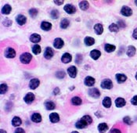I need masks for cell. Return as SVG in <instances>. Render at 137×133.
I'll list each match as a JSON object with an SVG mask.
<instances>
[{"instance_id":"cell-1","label":"cell","mask_w":137,"mask_h":133,"mask_svg":"<svg viewBox=\"0 0 137 133\" xmlns=\"http://www.w3.org/2000/svg\"><path fill=\"white\" fill-rule=\"evenodd\" d=\"M32 59V56L28 53H24L21 55L20 57V60L22 64H28L31 62Z\"/></svg>"},{"instance_id":"cell-2","label":"cell","mask_w":137,"mask_h":133,"mask_svg":"<svg viewBox=\"0 0 137 133\" xmlns=\"http://www.w3.org/2000/svg\"><path fill=\"white\" fill-rule=\"evenodd\" d=\"M4 56H5L6 58H9V59H11V58H14L15 56H16V51H15L14 49L9 47V48H7V49H5Z\"/></svg>"},{"instance_id":"cell-3","label":"cell","mask_w":137,"mask_h":133,"mask_svg":"<svg viewBox=\"0 0 137 133\" xmlns=\"http://www.w3.org/2000/svg\"><path fill=\"white\" fill-rule=\"evenodd\" d=\"M121 13L123 15V16H125V17H130L132 14H133V10L131 8H129V6H123L121 8Z\"/></svg>"},{"instance_id":"cell-4","label":"cell","mask_w":137,"mask_h":133,"mask_svg":"<svg viewBox=\"0 0 137 133\" xmlns=\"http://www.w3.org/2000/svg\"><path fill=\"white\" fill-rule=\"evenodd\" d=\"M53 55H54L53 49L52 48H50V47H47L45 49V53H44L45 58L47 59V60H49V59H51L53 57Z\"/></svg>"},{"instance_id":"cell-5","label":"cell","mask_w":137,"mask_h":133,"mask_svg":"<svg viewBox=\"0 0 137 133\" xmlns=\"http://www.w3.org/2000/svg\"><path fill=\"white\" fill-rule=\"evenodd\" d=\"M112 86H113V84L110 79H104L101 82V87L105 89H110Z\"/></svg>"},{"instance_id":"cell-6","label":"cell","mask_w":137,"mask_h":133,"mask_svg":"<svg viewBox=\"0 0 137 133\" xmlns=\"http://www.w3.org/2000/svg\"><path fill=\"white\" fill-rule=\"evenodd\" d=\"M89 95L91 97H93V98H99L100 96V93L97 89L93 88V89H90L89 90Z\"/></svg>"},{"instance_id":"cell-7","label":"cell","mask_w":137,"mask_h":133,"mask_svg":"<svg viewBox=\"0 0 137 133\" xmlns=\"http://www.w3.org/2000/svg\"><path fill=\"white\" fill-rule=\"evenodd\" d=\"M64 9L68 14H73V13H74L76 12V8H75L73 5H71V4H68V5H66V6L64 7Z\"/></svg>"},{"instance_id":"cell-8","label":"cell","mask_w":137,"mask_h":133,"mask_svg":"<svg viewBox=\"0 0 137 133\" xmlns=\"http://www.w3.org/2000/svg\"><path fill=\"white\" fill-rule=\"evenodd\" d=\"M64 41L63 39L60 38H57L54 40V43H53V45L56 49H61L63 46H64Z\"/></svg>"},{"instance_id":"cell-9","label":"cell","mask_w":137,"mask_h":133,"mask_svg":"<svg viewBox=\"0 0 137 133\" xmlns=\"http://www.w3.org/2000/svg\"><path fill=\"white\" fill-rule=\"evenodd\" d=\"M39 84H40V81H39L38 79H37V78H33V79H32V80L30 81L29 87H30V89H35L36 88L38 87Z\"/></svg>"},{"instance_id":"cell-10","label":"cell","mask_w":137,"mask_h":133,"mask_svg":"<svg viewBox=\"0 0 137 133\" xmlns=\"http://www.w3.org/2000/svg\"><path fill=\"white\" fill-rule=\"evenodd\" d=\"M68 73L69 76L72 78H74L77 75V68L74 66H71L68 69Z\"/></svg>"},{"instance_id":"cell-11","label":"cell","mask_w":137,"mask_h":133,"mask_svg":"<svg viewBox=\"0 0 137 133\" xmlns=\"http://www.w3.org/2000/svg\"><path fill=\"white\" fill-rule=\"evenodd\" d=\"M16 21H17V22L18 24H20V25H24V24H25V23H26V21H27V18H26L25 16L20 14V15H18V16L17 17Z\"/></svg>"},{"instance_id":"cell-12","label":"cell","mask_w":137,"mask_h":133,"mask_svg":"<svg viewBox=\"0 0 137 133\" xmlns=\"http://www.w3.org/2000/svg\"><path fill=\"white\" fill-rule=\"evenodd\" d=\"M88 125V123L83 119V118H82L81 120H79L77 123H76V125H75V126H76V128L77 129H85L86 126Z\"/></svg>"},{"instance_id":"cell-13","label":"cell","mask_w":137,"mask_h":133,"mask_svg":"<svg viewBox=\"0 0 137 133\" xmlns=\"http://www.w3.org/2000/svg\"><path fill=\"white\" fill-rule=\"evenodd\" d=\"M24 100L25 101V103H28V104H30V103H32L34 100V95L33 93H28L25 96H24Z\"/></svg>"},{"instance_id":"cell-14","label":"cell","mask_w":137,"mask_h":133,"mask_svg":"<svg viewBox=\"0 0 137 133\" xmlns=\"http://www.w3.org/2000/svg\"><path fill=\"white\" fill-rule=\"evenodd\" d=\"M90 56H91V57H92L93 60H98V59L100 58V57L101 56V53H100V51H99V50H97V49H94V50L91 51Z\"/></svg>"},{"instance_id":"cell-15","label":"cell","mask_w":137,"mask_h":133,"mask_svg":"<svg viewBox=\"0 0 137 133\" xmlns=\"http://www.w3.org/2000/svg\"><path fill=\"white\" fill-rule=\"evenodd\" d=\"M71 60H72L71 55H70V53H64V54L62 56V58H61L62 62L64 63V64H68V63H70V62L71 61Z\"/></svg>"},{"instance_id":"cell-16","label":"cell","mask_w":137,"mask_h":133,"mask_svg":"<svg viewBox=\"0 0 137 133\" xmlns=\"http://www.w3.org/2000/svg\"><path fill=\"white\" fill-rule=\"evenodd\" d=\"M85 85L87 86H93L95 84V79L92 77H86L85 78V81H84Z\"/></svg>"},{"instance_id":"cell-17","label":"cell","mask_w":137,"mask_h":133,"mask_svg":"<svg viewBox=\"0 0 137 133\" xmlns=\"http://www.w3.org/2000/svg\"><path fill=\"white\" fill-rule=\"evenodd\" d=\"M116 80L118 83H123L127 80V77L123 74H116Z\"/></svg>"},{"instance_id":"cell-18","label":"cell","mask_w":137,"mask_h":133,"mask_svg":"<svg viewBox=\"0 0 137 133\" xmlns=\"http://www.w3.org/2000/svg\"><path fill=\"white\" fill-rule=\"evenodd\" d=\"M41 28L43 31H49L52 28V24L49 22H46V21H43L41 24Z\"/></svg>"},{"instance_id":"cell-19","label":"cell","mask_w":137,"mask_h":133,"mask_svg":"<svg viewBox=\"0 0 137 133\" xmlns=\"http://www.w3.org/2000/svg\"><path fill=\"white\" fill-rule=\"evenodd\" d=\"M49 119L51 121V122L53 123H57L60 121V116L58 115V114L57 113H52L49 115Z\"/></svg>"},{"instance_id":"cell-20","label":"cell","mask_w":137,"mask_h":133,"mask_svg":"<svg viewBox=\"0 0 137 133\" xmlns=\"http://www.w3.org/2000/svg\"><path fill=\"white\" fill-rule=\"evenodd\" d=\"M32 121L34 123H39L42 121V116L38 113H34L32 116Z\"/></svg>"},{"instance_id":"cell-21","label":"cell","mask_w":137,"mask_h":133,"mask_svg":"<svg viewBox=\"0 0 137 133\" xmlns=\"http://www.w3.org/2000/svg\"><path fill=\"white\" fill-rule=\"evenodd\" d=\"M136 48L133 45H130V46L128 47V49H127L126 53H127V55L129 57H133L136 54Z\"/></svg>"},{"instance_id":"cell-22","label":"cell","mask_w":137,"mask_h":133,"mask_svg":"<svg viewBox=\"0 0 137 133\" xmlns=\"http://www.w3.org/2000/svg\"><path fill=\"white\" fill-rule=\"evenodd\" d=\"M94 31L97 34H101L103 32V25L101 24H97L94 26Z\"/></svg>"},{"instance_id":"cell-23","label":"cell","mask_w":137,"mask_h":133,"mask_svg":"<svg viewBox=\"0 0 137 133\" xmlns=\"http://www.w3.org/2000/svg\"><path fill=\"white\" fill-rule=\"evenodd\" d=\"M30 40L34 43H38L41 41V36L38 34H32L30 37Z\"/></svg>"},{"instance_id":"cell-24","label":"cell","mask_w":137,"mask_h":133,"mask_svg":"<svg viewBox=\"0 0 137 133\" xmlns=\"http://www.w3.org/2000/svg\"><path fill=\"white\" fill-rule=\"evenodd\" d=\"M125 103H126L125 100H124L123 98H121V97L117 98L115 100V104H116L117 107H122L125 105Z\"/></svg>"},{"instance_id":"cell-25","label":"cell","mask_w":137,"mask_h":133,"mask_svg":"<svg viewBox=\"0 0 137 133\" xmlns=\"http://www.w3.org/2000/svg\"><path fill=\"white\" fill-rule=\"evenodd\" d=\"M11 9H12L11 6H10L9 4H6V5L2 7V13L3 14L8 15V14L10 13Z\"/></svg>"},{"instance_id":"cell-26","label":"cell","mask_w":137,"mask_h":133,"mask_svg":"<svg viewBox=\"0 0 137 133\" xmlns=\"http://www.w3.org/2000/svg\"><path fill=\"white\" fill-rule=\"evenodd\" d=\"M22 121H21V119L19 117H14L12 120V125L14 127H17V126H20L21 125Z\"/></svg>"},{"instance_id":"cell-27","label":"cell","mask_w":137,"mask_h":133,"mask_svg":"<svg viewBox=\"0 0 137 133\" xmlns=\"http://www.w3.org/2000/svg\"><path fill=\"white\" fill-rule=\"evenodd\" d=\"M98 130L100 133H105L108 130V125L106 123H101L98 126Z\"/></svg>"},{"instance_id":"cell-28","label":"cell","mask_w":137,"mask_h":133,"mask_svg":"<svg viewBox=\"0 0 137 133\" xmlns=\"http://www.w3.org/2000/svg\"><path fill=\"white\" fill-rule=\"evenodd\" d=\"M84 42H85V44L86 45H88V46H91V45H94V43H95L94 38H93L92 37H89V36L86 37V38H85Z\"/></svg>"},{"instance_id":"cell-29","label":"cell","mask_w":137,"mask_h":133,"mask_svg":"<svg viewBox=\"0 0 137 133\" xmlns=\"http://www.w3.org/2000/svg\"><path fill=\"white\" fill-rule=\"evenodd\" d=\"M111 103H112V102H111V99H110V97L106 96V97H105V98L103 99V105L104 107H106V108H109V107H110Z\"/></svg>"},{"instance_id":"cell-30","label":"cell","mask_w":137,"mask_h":133,"mask_svg":"<svg viewBox=\"0 0 137 133\" xmlns=\"http://www.w3.org/2000/svg\"><path fill=\"white\" fill-rule=\"evenodd\" d=\"M45 108H46L47 110H54L55 107H56L55 103H54L53 102H52V101H48V102H46V103H45Z\"/></svg>"},{"instance_id":"cell-31","label":"cell","mask_w":137,"mask_h":133,"mask_svg":"<svg viewBox=\"0 0 137 133\" xmlns=\"http://www.w3.org/2000/svg\"><path fill=\"white\" fill-rule=\"evenodd\" d=\"M71 103L72 104L75 105V106H78V105H81L82 103V100L80 97H78V96H74L71 99Z\"/></svg>"},{"instance_id":"cell-32","label":"cell","mask_w":137,"mask_h":133,"mask_svg":"<svg viewBox=\"0 0 137 133\" xmlns=\"http://www.w3.org/2000/svg\"><path fill=\"white\" fill-rule=\"evenodd\" d=\"M69 24H70V21H69L68 19L64 18L60 22V28H63V29H66L69 26Z\"/></svg>"},{"instance_id":"cell-33","label":"cell","mask_w":137,"mask_h":133,"mask_svg":"<svg viewBox=\"0 0 137 133\" xmlns=\"http://www.w3.org/2000/svg\"><path fill=\"white\" fill-rule=\"evenodd\" d=\"M79 6L81 8V9L82 10H86L88 9L89 6V4L87 1H82L79 4Z\"/></svg>"},{"instance_id":"cell-34","label":"cell","mask_w":137,"mask_h":133,"mask_svg":"<svg viewBox=\"0 0 137 133\" xmlns=\"http://www.w3.org/2000/svg\"><path fill=\"white\" fill-rule=\"evenodd\" d=\"M116 49V47L113 45H110V44H106L105 45V50L107 52V53H111V52H114V50Z\"/></svg>"},{"instance_id":"cell-35","label":"cell","mask_w":137,"mask_h":133,"mask_svg":"<svg viewBox=\"0 0 137 133\" xmlns=\"http://www.w3.org/2000/svg\"><path fill=\"white\" fill-rule=\"evenodd\" d=\"M41 47H40V45H37V44H35L34 46L32 47V52L34 53V54L35 55H38V54H39L40 53H41Z\"/></svg>"},{"instance_id":"cell-36","label":"cell","mask_w":137,"mask_h":133,"mask_svg":"<svg viewBox=\"0 0 137 133\" xmlns=\"http://www.w3.org/2000/svg\"><path fill=\"white\" fill-rule=\"evenodd\" d=\"M109 29L110 32H118V26L116 24H111L110 26H109Z\"/></svg>"},{"instance_id":"cell-37","label":"cell","mask_w":137,"mask_h":133,"mask_svg":"<svg viewBox=\"0 0 137 133\" xmlns=\"http://www.w3.org/2000/svg\"><path fill=\"white\" fill-rule=\"evenodd\" d=\"M8 90V86L6 84H1L0 85V93L1 94H5Z\"/></svg>"},{"instance_id":"cell-38","label":"cell","mask_w":137,"mask_h":133,"mask_svg":"<svg viewBox=\"0 0 137 133\" xmlns=\"http://www.w3.org/2000/svg\"><path fill=\"white\" fill-rule=\"evenodd\" d=\"M50 15H51V17H52L53 19H57V18L59 17V15H60V14H59L58 10H57V9H53V10H52Z\"/></svg>"},{"instance_id":"cell-39","label":"cell","mask_w":137,"mask_h":133,"mask_svg":"<svg viewBox=\"0 0 137 133\" xmlns=\"http://www.w3.org/2000/svg\"><path fill=\"white\" fill-rule=\"evenodd\" d=\"M56 77L59 79H62L65 77V72L63 70H59L56 73Z\"/></svg>"},{"instance_id":"cell-40","label":"cell","mask_w":137,"mask_h":133,"mask_svg":"<svg viewBox=\"0 0 137 133\" xmlns=\"http://www.w3.org/2000/svg\"><path fill=\"white\" fill-rule=\"evenodd\" d=\"M29 14H30V16L32 18H34V17H35L37 16V14H38V10L36 9H31L29 10Z\"/></svg>"},{"instance_id":"cell-41","label":"cell","mask_w":137,"mask_h":133,"mask_svg":"<svg viewBox=\"0 0 137 133\" xmlns=\"http://www.w3.org/2000/svg\"><path fill=\"white\" fill-rule=\"evenodd\" d=\"M82 118L88 123V125H90L93 122V118L89 115H85Z\"/></svg>"},{"instance_id":"cell-42","label":"cell","mask_w":137,"mask_h":133,"mask_svg":"<svg viewBox=\"0 0 137 133\" xmlns=\"http://www.w3.org/2000/svg\"><path fill=\"white\" fill-rule=\"evenodd\" d=\"M123 121L126 124V125H132L133 124V121H132V120H131V118L129 117H125L124 118H123Z\"/></svg>"},{"instance_id":"cell-43","label":"cell","mask_w":137,"mask_h":133,"mask_svg":"<svg viewBox=\"0 0 137 133\" xmlns=\"http://www.w3.org/2000/svg\"><path fill=\"white\" fill-rule=\"evenodd\" d=\"M75 62H76V64H81L82 62V56L78 54L76 57V59H75Z\"/></svg>"},{"instance_id":"cell-44","label":"cell","mask_w":137,"mask_h":133,"mask_svg":"<svg viewBox=\"0 0 137 133\" xmlns=\"http://www.w3.org/2000/svg\"><path fill=\"white\" fill-rule=\"evenodd\" d=\"M3 24H4L5 26L9 27V26H10V25L12 24V21H11L10 20H6V21L3 22Z\"/></svg>"},{"instance_id":"cell-45","label":"cell","mask_w":137,"mask_h":133,"mask_svg":"<svg viewBox=\"0 0 137 133\" xmlns=\"http://www.w3.org/2000/svg\"><path fill=\"white\" fill-rule=\"evenodd\" d=\"M131 103H132V104L137 106V96H135L131 100Z\"/></svg>"},{"instance_id":"cell-46","label":"cell","mask_w":137,"mask_h":133,"mask_svg":"<svg viewBox=\"0 0 137 133\" xmlns=\"http://www.w3.org/2000/svg\"><path fill=\"white\" fill-rule=\"evenodd\" d=\"M118 26L120 27V28H125V23L122 21H119L118 22Z\"/></svg>"},{"instance_id":"cell-47","label":"cell","mask_w":137,"mask_h":133,"mask_svg":"<svg viewBox=\"0 0 137 133\" xmlns=\"http://www.w3.org/2000/svg\"><path fill=\"white\" fill-rule=\"evenodd\" d=\"M14 133H25V131L23 129H21V128H18V129H17L15 130V132Z\"/></svg>"},{"instance_id":"cell-48","label":"cell","mask_w":137,"mask_h":133,"mask_svg":"<svg viewBox=\"0 0 137 133\" xmlns=\"http://www.w3.org/2000/svg\"><path fill=\"white\" fill-rule=\"evenodd\" d=\"M110 133H121V130L118 129H114L111 130Z\"/></svg>"},{"instance_id":"cell-49","label":"cell","mask_w":137,"mask_h":133,"mask_svg":"<svg viewBox=\"0 0 137 133\" xmlns=\"http://www.w3.org/2000/svg\"><path fill=\"white\" fill-rule=\"evenodd\" d=\"M133 37L135 38V39H137V28H136L133 32Z\"/></svg>"},{"instance_id":"cell-50","label":"cell","mask_w":137,"mask_h":133,"mask_svg":"<svg viewBox=\"0 0 137 133\" xmlns=\"http://www.w3.org/2000/svg\"><path fill=\"white\" fill-rule=\"evenodd\" d=\"M54 3L57 4V6H60L61 4L64 3V1H54Z\"/></svg>"},{"instance_id":"cell-51","label":"cell","mask_w":137,"mask_h":133,"mask_svg":"<svg viewBox=\"0 0 137 133\" xmlns=\"http://www.w3.org/2000/svg\"><path fill=\"white\" fill-rule=\"evenodd\" d=\"M53 93H54L55 95H57L58 93H60V89H59V88H56V89H54Z\"/></svg>"},{"instance_id":"cell-52","label":"cell","mask_w":137,"mask_h":133,"mask_svg":"<svg viewBox=\"0 0 137 133\" xmlns=\"http://www.w3.org/2000/svg\"><path fill=\"white\" fill-rule=\"evenodd\" d=\"M0 133H6V130H3V129H1Z\"/></svg>"},{"instance_id":"cell-53","label":"cell","mask_w":137,"mask_h":133,"mask_svg":"<svg viewBox=\"0 0 137 133\" xmlns=\"http://www.w3.org/2000/svg\"><path fill=\"white\" fill-rule=\"evenodd\" d=\"M71 133H78V132H75V131H74V132H72Z\"/></svg>"},{"instance_id":"cell-54","label":"cell","mask_w":137,"mask_h":133,"mask_svg":"<svg viewBox=\"0 0 137 133\" xmlns=\"http://www.w3.org/2000/svg\"><path fill=\"white\" fill-rule=\"evenodd\" d=\"M136 79L137 80V72H136Z\"/></svg>"},{"instance_id":"cell-55","label":"cell","mask_w":137,"mask_h":133,"mask_svg":"<svg viewBox=\"0 0 137 133\" xmlns=\"http://www.w3.org/2000/svg\"><path fill=\"white\" fill-rule=\"evenodd\" d=\"M135 3L136 4V6H137V0H136V1H135Z\"/></svg>"}]
</instances>
